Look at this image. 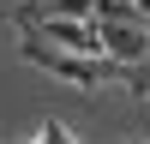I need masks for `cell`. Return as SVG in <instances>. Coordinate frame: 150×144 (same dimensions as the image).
<instances>
[{"instance_id":"obj_3","label":"cell","mask_w":150,"mask_h":144,"mask_svg":"<svg viewBox=\"0 0 150 144\" xmlns=\"http://www.w3.org/2000/svg\"><path fill=\"white\" fill-rule=\"evenodd\" d=\"M138 12H144V18H150V0H138Z\"/></svg>"},{"instance_id":"obj_1","label":"cell","mask_w":150,"mask_h":144,"mask_svg":"<svg viewBox=\"0 0 150 144\" xmlns=\"http://www.w3.org/2000/svg\"><path fill=\"white\" fill-rule=\"evenodd\" d=\"M24 36V60H30V66H42V72H54V78H72V84H84V90H90V84H108V78H126V66H120V60H108V54H66V48H54V42H42V36H30V30H18Z\"/></svg>"},{"instance_id":"obj_2","label":"cell","mask_w":150,"mask_h":144,"mask_svg":"<svg viewBox=\"0 0 150 144\" xmlns=\"http://www.w3.org/2000/svg\"><path fill=\"white\" fill-rule=\"evenodd\" d=\"M12 18H18V30L66 48V54H102V24L96 18H60V12H12Z\"/></svg>"}]
</instances>
